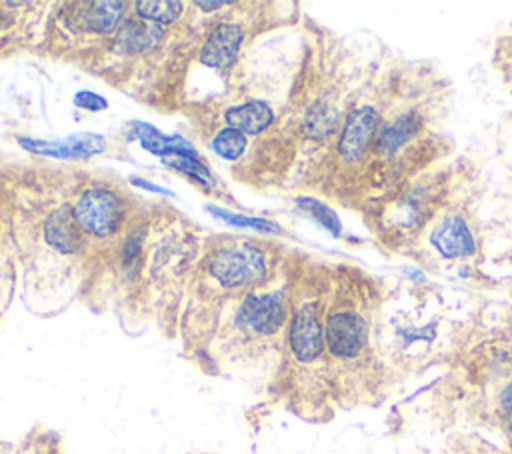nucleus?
<instances>
[{"instance_id": "nucleus-8", "label": "nucleus", "mask_w": 512, "mask_h": 454, "mask_svg": "<svg viewBox=\"0 0 512 454\" xmlns=\"http://www.w3.org/2000/svg\"><path fill=\"white\" fill-rule=\"evenodd\" d=\"M242 44V30L236 24L222 22L208 34L202 50L200 60L210 68H226L236 58Z\"/></svg>"}, {"instance_id": "nucleus-5", "label": "nucleus", "mask_w": 512, "mask_h": 454, "mask_svg": "<svg viewBox=\"0 0 512 454\" xmlns=\"http://www.w3.org/2000/svg\"><path fill=\"white\" fill-rule=\"evenodd\" d=\"M284 318H286L284 298L278 292H268V294L248 296L238 310L236 322L246 332L258 334V336H270L282 326Z\"/></svg>"}, {"instance_id": "nucleus-14", "label": "nucleus", "mask_w": 512, "mask_h": 454, "mask_svg": "<svg viewBox=\"0 0 512 454\" xmlns=\"http://www.w3.org/2000/svg\"><path fill=\"white\" fill-rule=\"evenodd\" d=\"M136 130H138V138H140L142 146L152 154H158V156H164V154L194 156L192 146L186 140L178 138V136H164L148 124H136Z\"/></svg>"}, {"instance_id": "nucleus-6", "label": "nucleus", "mask_w": 512, "mask_h": 454, "mask_svg": "<svg viewBox=\"0 0 512 454\" xmlns=\"http://www.w3.org/2000/svg\"><path fill=\"white\" fill-rule=\"evenodd\" d=\"M290 350L298 362H314L324 350V326L314 302L302 304L290 326Z\"/></svg>"}, {"instance_id": "nucleus-3", "label": "nucleus", "mask_w": 512, "mask_h": 454, "mask_svg": "<svg viewBox=\"0 0 512 454\" xmlns=\"http://www.w3.org/2000/svg\"><path fill=\"white\" fill-rule=\"evenodd\" d=\"M212 276L226 288L258 282L266 272V258L254 246H228L214 254Z\"/></svg>"}, {"instance_id": "nucleus-10", "label": "nucleus", "mask_w": 512, "mask_h": 454, "mask_svg": "<svg viewBox=\"0 0 512 454\" xmlns=\"http://www.w3.org/2000/svg\"><path fill=\"white\" fill-rule=\"evenodd\" d=\"M44 234L50 246L64 254L76 252L84 244L82 228L76 222L74 212H70L68 208H58L50 214V218L44 224Z\"/></svg>"}, {"instance_id": "nucleus-21", "label": "nucleus", "mask_w": 512, "mask_h": 454, "mask_svg": "<svg viewBox=\"0 0 512 454\" xmlns=\"http://www.w3.org/2000/svg\"><path fill=\"white\" fill-rule=\"evenodd\" d=\"M74 104H76L78 108H84V110H92V112H96V110L106 108V104H108V102H106L102 96L94 94V92L80 90V92L74 96Z\"/></svg>"}, {"instance_id": "nucleus-19", "label": "nucleus", "mask_w": 512, "mask_h": 454, "mask_svg": "<svg viewBox=\"0 0 512 454\" xmlns=\"http://www.w3.org/2000/svg\"><path fill=\"white\" fill-rule=\"evenodd\" d=\"M298 206L302 210H306L308 214H312L324 228H328L332 234H338L340 232V220L338 216L322 202L318 200H312V198H300L298 200Z\"/></svg>"}, {"instance_id": "nucleus-16", "label": "nucleus", "mask_w": 512, "mask_h": 454, "mask_svg": "<svg viewBox=\"0 0 512 454\" xmlns=\"http://www.w3.org/2000/svg\"><path fill=\"white\" fill-rule=\"evenodd\" d=\"M510 372L504 380L498 382V390L494 394V414L504 432L512 438V362H508Z\"/></svg>"}, {"instance_id": "nucleus-9", "label": "nucleus", "mask_w": 512, "mask_h": 454, "mask_svg": "<svg viewBox=\"0 0 512 454\" xmlns=\"http://www.w3.org/2000/svg\"><path fill=\"white\" fill-rule=\"evenodd\" d=\"M20 146L34 154L46 156H90L104 150V140L98 134H76L62 142L38 140V138H18Z\"/></svg>"}, {"instance_id": "nucleus-1", "label": "nucleus", "mask_w": 512, "mask_h": 454, "mask_svg": "<svg viewBox=\"0 0 512 454\" xmlns=\"http://www.w3.org/2000/svg\"><path fill=\"white\" fill-rule=\"evenodd\" d=\"M384 118L386 106L380 100L364 102L352 108L344 118L342 130L336 140L338 160L346 166L364 164V168H368L370 154L384 124Z\"/></svg>"}, {"instance_id": "nucleus-7", "label": "nucleus", "mask_w": 512, "mask_h": 454, "mask_svg": "<svg viewBox=\"0 0 512 454\" xmlns=\"http://www.w3.org/2000/svg\"><path fill=\"white\" fill-rule=\"evenodd\" d=\"M430 244L444 258H464L476 252L474 236L466 220L458 214L444 216L436 222L430 234Z\"/></svg>"}, {"instance_id": "nucleus-12", "label": "nucleus", "mask_w": 512, "mask_h": 454, "mask_svg": "<svg viewBox=\"0 0 512 454\" xmlns=\"http://www.w3.org/2000/svg\"><path fill=\"white\" fill-rule=\"evenodd\" d=\"M82 8L84 10L78 12L82 26L100 34L112 32L120 24L124 14L122 2H90V4H82Z\"/></svg>"}, {"instance_id": "nucleus-15", "label": "nucleus", "mask_w": 512, "mask_h": 454, "mask_svg": "<svg viewBox=\"0 0 512 454\" xmlns=\"http://www.w3.org/2000/svg\"><path fill=\"white\" fill-rule=\"evenodd\" d=\"M138 16H142L146 22L154 24H170L174 22L182 12V2L174 0H152V2H136L134 4Z\"/></svg>"}, {"instance_id": "nucleus-2", "label": "nucleus", "mask_w": 512, "mask_h": 454, "mask_svg": "<svg viewBox=\"0 0 512 454\" xmlns=\"http://www.w3.org/2000/svg\"><path fill=\"white\" fill-rule=\"evenodd\" d=\"M370 338L368 320L356 308H338L332 310L324 324V344L328 352L338 360L358 358Z\"/></svg>"}, {"instance_id": "nucleus-13", "label": "nucleus", "mask_w": 512, "mask_h": 454, "mask_svg": "<svg viewBox=\"0 0 512 454\" xmlns=\"http://www.w3.org/2000/svg\"><path fill=\"white\" fill-rule=\"evenodd\" d=\"M162 38L160 26L154 22H126L118 34V48L126 52L152 48Z\"/></svg>"}, {"instance_id": "nucleus-20", "label": "nucleus", "mask_w": 512, "mask_h": 454, "mask_svg": "<svg viewBox=\"0 0 512 454\" xmlns=\"http://www.w3.org/2000/svg\"><path fill=\"white\" fill-rule=\"evenodd\" d=\"M208 210L222 218L224 222L228 224H234V226H248V228H256V230H264V232H278V226L274 222H268L264 218H254V216H242V214H232L228 210H222V208H216V206H208Z\"/></svg>"}, {"instance_id": "nucleus-18", "label": "nucleus", "mask_w": 512, "mask_h": 454, "mask_svg": "<svg viewBox=\"0 0 512 454\" xmlns=\"http://www.w3.org/2000/svg\"><path fill=\"white\" fill-rule=\"evenodd\" d=\"M166 164L172 166V168H176V170H180V172H184V174H188V176H192L194 180H198V182H202V184H208V186L214 184V178L210 176V172L206 170V166H202V164L196 160V156L174 154L172 158H166Z\"/></svg>"}, {"instance_id": "nucleus-17", "label": "nucleus", "mask_w": 512, "mask_h": 454, "mask_svg": "<svg viewBox=\"0 0 512 454\" xmlns=\"http://www.w3.org/2000/svg\"><path fill=\"white\" fill-rule=\"evenodd\" d=\"M214 152L224 160H236L246 148V134L234 128H222L212 140Z\"/></svg>"}, {"instance_id": "nucleus-4", "label": "nucleus", "mask_w": 512, "mask_h": 454, "mask_svg": "<svg viewBox=\"0 0 512 454\" xmlns=\"http://www.w3.org/2000/svg\"><path fill=\"white\" fill-rule=\"evenodd\" d=\"M74 218L84 232L94 236H112L122 220V206L114 192L106 188H88L76 200Z\"/></svg>"}, {"instance_id": "nucleus-11", "label": "nucleus", "mask_w": 512, "mask_h": 454, "mask_svg": "<svg viewBox=\"0 0 512 454\" xmlns=\"http://www.w3.org/2000/svg\"><path fill=\"white\" fill-rule=\"evenodd\" d=\"M274 120V112L260 100H250L226 110V122L230 128L242 134H258Z\"/></svg>"}]
</instances>
